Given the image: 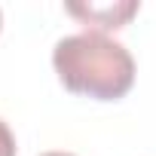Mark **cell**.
I'll list each match as a JSON object with an SVG mask.
<instances>
[{"label":"cell","instance_id":"cell-3","mask_svg":"<svg viewBox=\"0 0 156 156\" xmlns=\"http://www.w3.org/2000/svg\"><path fill=\"white\" fill-rule=\"evenodd\" d=\"M0 156H16V138L3 119H0Z\"/></svg>","mask_w":156,"mask_h":156},{"label":"cell","instance_id":"cell-2","mask_svg":"<svg viewBox=\"0 0 156 156\" xmlns=\"http://www.w3.org/2000/svg\"><path fill=\"white\" fill-rule=\"evenodd\" d=\"M73 19H80L86 25H92V31H110V28H122L138 9L141 3L138 0H119V3H89V6H80V3H67L64 6Z\"/></svg>","mask_w":156,"mask_h":156},{"label":"cell","instance_id":"cell-4","mask_svg":"<svg viewBox=\"0 0 156 156\" xmlns=\"http://www.w3.org/2000/svg\"><path fill=\"white\" fill-rule=\"evenodd\" d=\"M43 156H73V153H61V150H49V153H43Z\"/></svg>","mask_w":156,"mask_h":156},{"label":"cell","instance_id":"cell-1","mask_svg":"<svg viewBox=\"0 0 156 156\" xmlns=\"http://www.w3.org/2000/svg\"><path fill=\"white\" fill-rule=\"evenodd\" d=\"M52 64L67 92L98 101H116L135 83L132 52L101 31L61 37L52 49Z\"/></svg>","mask_w":156,"mask_h":156},{"label":"cell","instance_id":"cell-5","mask_svg":"<svg viewBox=\"0 0 156 156\" xmlns=\"http://www.w3.org/2000/svg\"><path fill=\"white\" fill-rule=\"evenodd\" d=\"M0 25H3V16H0Z\"/></svg>","mask_w":156,"mask_h":156}]
</instances>
